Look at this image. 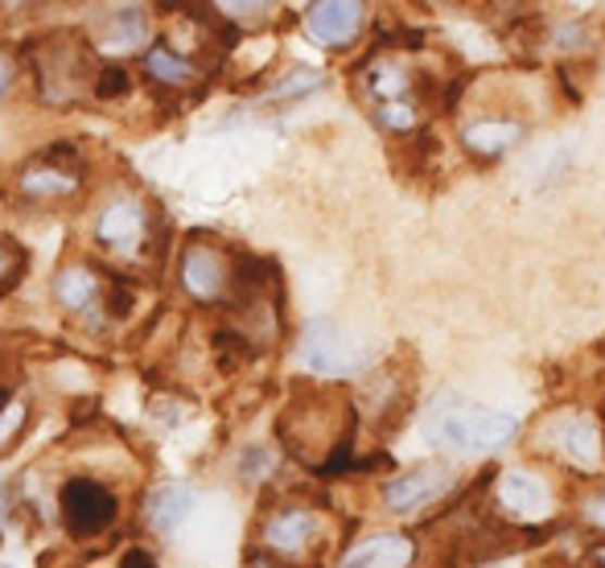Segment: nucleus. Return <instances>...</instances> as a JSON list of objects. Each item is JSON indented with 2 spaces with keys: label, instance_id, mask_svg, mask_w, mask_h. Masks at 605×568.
Wrapping results in <instances>:
<instances>
[{
  "label": "nucleus",
  "instance_id": "nucleus-11",
  "mask_svg": "<svg viewBox=\"0 0 605 568\" xmlns=\"http://www.w3.org/2000/svg\"><path fill=\"white\" fill-rule=\"evenodd\" d=\"M499 503L515 515H544L547 507V490L531 478V474H519L511 470L503 474V482H499Z\"/></svg>",
  "mask_w": 605,
  "mask_h": 568
},
{
  "label": "nucleus",
  "instance_id": "nucleus-16",
  "mask_svg": "<svg viewBox=\"0 0 605 568\" xmlns=\"http://www.w3.org/2000/svg\"><path fill=\"white\" fill-rule=\"evenodd\" d=\"M556 437H560V450H565L572 462L589 466V462L597 457V432H593V425L581 420V416H568V420H560V425H556Z\"/></svg>",
  "mask_w": 605,
  "mask_h": 568
},
{
  "label": "nucleus",
  "instance_id": "nucleus-6",
  "mask_svg": "<svg viewBox=\"0 0 605 568\" xmlns=\"http://www.w3.org/2000/svg\"><path fill=\"white\" fill-rule=\"evenodd\" d=\"M453 482H457V478H453V470H445V466H416V470L391 478L388 490H383V498H388V507L395 510V515H412V510H420L425 503H437Z\"/></svg>",
  "mask_w": 605,
  "mask_h": 568
},
{
  "label": "nucleus",
  "instance_id": "nucleus-20",
  "mask_svg": "<svg viewBox=\"0 0 605 568\" xmlns=\"http://www.w3.org/2000/svg\"><path fill=\"white\" fill-rule=\"evenodd\" d=\"M379 124L383 128H395V132H408L416 116H412L408 103H379Z\"/></svg>",
  "mask_w": 605,
  "mask_h": 568
},
{
  "label": "nucleus",
  "instance_id": "nucleus-2",
  "mask_svg": "<svg viewBox=\"0 0 605 568\" xmlns=\"http://www.w3.org/2000/svg\"><path fill=\"white\" fill-rule=\"evenodd\" d=\"M371 358V346H363V338L338 321H313L301 338V363L326 379H351V375L367 371Z\"/></svg>",
  "mask_w": 605,
  "mask_h": 568
},
{
  "label": "nucleus",
  "instance_id": "nucleus-19",
  "mask_svg": "<svg viewBox=\"0 0 605 568\" xmlns=\"http://www.w3.org/2000/svg\"><path fill=\"white\" fill-rule=\"evenodd\" d=\"M96 96L99 99L128 96V71H119V66H103V71L96 75Z\"/></svg>",
  "mask_w": 605,
  "mask_h": 568
},
{
  "label": "nucleus",
  "instance_id": "nucleus-21",
  "mask_svg": "<svg viewBox=\"0 0 605 568\" xmlns=\"http://www.w3.org/2000/svg\"><path fill=\"white\" fill-rule=\"evenodd\" d=\"M21 268H25V260H21L17 248L13 243H0V289H9L21 276Z\"/></svg>",
  "mask_w": 605,
  "mask_h": 568
},
{
  "label": "nucleus",
  "instance_id": "nucleus-8",
  "mask_svg": "<svg viewBox=\"0 0 605 568\" xmlns=\"http://www.w3.org/2000/svg\"><path fill=\"white\" fill-rule=\"evenodd\" d=\"M358 25H363V4H351V0L313 4L310 17H305L310 38L322 41V46H346V41L358 34Z\"/></svg>",
  "mask_w": 605,
  "mask_h": 568
},
{
  "label": "nucleus",
  "instance_id": "nucleus-25",
  "mask_svg": "<svg viewBox=\"0 0 605 568\" xmlns=\"http://www.w3.org/2000/svg\"><path fill=\"white\" fill-rule=\"evenodd\" d=\"M585 519H589V523H597V528H605V494L589 498V503H585Z\"/></svg>",
  "mask_w": 605,
  "mask_h": 568
},
{
  "label": "nucleus",
  "instance_id": "nucleus-17",
  "mask_svg": "<svg viewBox=\"0 0 605 568\" xmlns=\"http://www.w3.org/2000/svg\"><path fill=\"white\" fill-rule=\"evenodd\" d=\"M116 34H103V50L108 54H133L140 41H144V17L140 13H119Z\"/></svg>",
  "mask_w": 605,
  "mask_h": 568
},
{
  "label": "nucleus",
  "instance_id": "nucleus-24",
  "mask_svg": "<svg viewBox=\"0 0 605 568\" xmlns=\"http://www.w3.org/2000/svg\"><path fill=\"white\" fill-rule=\"evenodd\" d=\"M108 310H112L116 317H124L128 310H133V296H128V289H124L119 280L112 285V289H108Z\"/></svg>",
  "mask_w": 605,
  "mask_h": 568
},
{
  "label": "nucleus",
  "instance_id": "nucleus-22",
  "mask_svg": "<svg viewBox=\"0 0 605 568\" xmlns=\"http://www.w3.org/2000/svg\"><path fill=\"white\" fill-rule=\"evenodd\" d=\"M21 425H25V408H21V404H9V408L0 412V445H9L21 432Z\"/></svg>",
  "mask_w": 605,
  "mask_h": 568
},
{
  "label": "nucleus",
  "instance_id": "nucleus-9",
  "mask_svg": "<svg viewBox=\"0 0 605 568\" xmlns=\"http://www.w3.org/2000/svg\"><path fill=\"white\" fill-rule=\"evenodd\" d=\"M313 535H317V519H313V510L305 507H289L273 515L268 519V528H264V548L268 552H280V556H293L310 544Z\"/></svg>",
  "mask_w": 605,
  "mask_h": 568
},
{
  "label": "nucleus",
  "instance_id": "nucleus-29",
  "mask_svg": "<svg viewBox=\"0 0 605 568\" xmlns=\"http://www.w3.org/2000/svg\"><path fill=\"white\" fill-rule=\"evenodd\" d=\"M0 568H9V565H0Z\"/></svg>",
  "mask_w": 605,
  "mask_h": 568
},
{
  "label": "nucleus",
  "instance_id": "nucleus-5",
  "mask_svg": "<svg viewBox=\"0 0 605 568\" xmlns=\"http://www.w3.org/2000/svg\"><path fill=\"white\" fill-rule=\"evenodd\" d=\"M78 153L71 144H54L46 149L41 161H34L25 174H21V194L25 198H71L83 186L78 181Z\"/></svg>",
  "mask_w": 605,
  "mask_h": 568
},
{
  "label": "nucleus",
  "instance_id": "nucleus-4",
  "mask_svg": "<svg viewBox=\"0 0 605 568\" xmlns=\"http://www.w3.org/2000/svg\"><path fill=\"white\" fill-rule=\"evenodd\" d=\"M96 236L108 252L124 255V260H137L149 243V215H144V202L140 198H112L103 211H99Z\"/></svg>",
  "mask_w": 605,
  "mask_h": 568
},
{
  "label": "nucleus",
  "instance_id": "nucleus-26",
  "mask_svg": "<svg viewBox=\"0 0 605 568\" xmlns=\"http://www.w3.org/2000/svg\"><path fill=\"white\" fill-rule=\"evenodd\" d=\"M119 568H156V565H153V556H149V552L133 548L128 556H124V565H119Z\"/></svg>",
  "mask_w": 605,
  "mask_h": 568
},
{
  "label": "nucleus",
  "instance_id": "nucleus-27",
  "mask_svg": "<svg viewBox=\"0 0 605 568\" xmlns=\"http://www.w3.org/2000/svg\"><path fill=\"white\" fill-rule=\"evenodd\" d=\"M9 83H13V66H9V62L0 59V96L9 91Z\"/></svg>",
  "mask_w": 605,
  "mask_h": 568
},
{
  "label": "nucleus",
  "instance_id": "nucleus-15",
  "mask_svg": "<svg viewBox=\"0 0 605 568\" xmlns=\"http://www.w3.org/2000/svg\"><path fill=\"white\" fill-rule=\"evenodd\" d=\"M144 71H149L156 83H169V87H186V83L194 79V62L181 59L174 46H153V50L144 54Z\"/></svg>",
  "mask_w": 605,
  "mask_h": 568
},
{
  "label": "nucleus",
  "instance_id": "nucleus-23",
  "mask_svg": "<svg viewBox=\"0 0 605 568\" xmlns=\"http://www.w3.org/2000/svg\"><path fill=\"white\" fill-rule=\"evenodd\" d=\"M273 470V457H268V450H248V457H243V478L248 482H255V474Z\"/></svg>",
  "mask_w": 605,
  "mask_h": 568
},
{
  "label": "nucleus",
  "instance_id": "nucleus-28",
  "mask_svg": "<svg viewBox=\"0 0 605 568\" xmlns=\"http://www.w3.org/2000/svg\"><path fill=\"white\" fill-rule=\"evenodd\" d=\"M9 408V392H4V388H0V412Z\"/></svg>",
  "mask_w": 605,
  "mask_h": 568
},
{
  "label": "nucleus",
  "instance_id": "nucleus-18",
  "mask_svg": "<svg viewBox=\"0 0 605 568\" xmlns=\"http://www.w3.org/2000/svg\"><path fill=\"white\" fill-rule=\"evenodd\" d=\"M404 71L400 66H391V62H379V66H371V75H367V91H371L375 99H383V103H391V99L404 96Z\"/></svg>",
  "mask_w": 605,
  "mask_h": 568
},
{
  "label": "nucleus",
  "instance_id": "nucleus-3",
  "mask_svg": "<svg viewBox=\"0 0 605 568\" xmlns=\"http://www.w3.org/2000/svg\"><path fill=\"white\" fill-rule=\"evenodd\" d=\"M62 523L71 535H96V531L116 523V494L96 482V478H71L59 494Z\"/></svg>",
  "mask_w": 605,
  "mask_h": 568
},
{
  "label": "nucleus",
  "instance_id": "nucleus-1",
  "mask_svg": "<svg viewBox=\"0 0 605 568\" xmlns=\"http://www.w3.org/2000/svg\"><path fill=\"white\" fill-rule=\"evenodd\" d=\"M429 441L441 450L457 453H487L494 445H507L519 432V420L511 412H494L482 404H469L457 395H445L437 408L429 412Z\"/></svg>",
  "mask_w": 605,
  "mask_h": 568
},
{
  "label": "nucleus",
  "instance_id": "nucleus-12",
  "mask_svg": "<svg viewBox=\"0 0 605 568\" xmlns=\"http://www.w3.org/2000/svg\"><path fill=\"white\" fill-rule=\"evenodd\" d=\"M54 296H59L62 310H71V314H83V310H91L99 296V276L91 268H62L59 280H54Z\"/></svg>",
  "mask_w": 605,
  "mask_h": 568
},
{
  "label": "nucleus",
  "instance_id": "nucleus-13",
  "mask_svg": "<svg viewBox=\"0 0 605 568\" xmlns=\"http://www.w3.org/2000/svg\"><path fill=\"white\" fill-rule=\"evenodd\" d=\"M194 507V490L186 487V482H169V487H161L153 494V503H149V523L156 531H174L186 515Z\"/></svg>",
  "mask_w": 605,
  "mask_h": 568
},
{
  "label": "nucleus",
  "instance_id": "nucleus-14",
  "mask_svg": "<svg viewBox=\"0 0 605 568\" xmlns=\"http://www.w3.org/2000/svg\"><path fill=\"white\" fill-rule=\"evenodd\" d=\"M519 137H524V124H511V119H482V124H469L466 128V149L482 153V157H499V153H507Z\"/></svg>",
  "mask_w": 605,
  "mask_h": 568
},
{
  "label": "nucleus",
  "instance_id": "nucleus-7",
  "mask_svg": "<svg viewBox=\"0 0 605 568\" xmlns=\"http://www.w3.org/2000/svg\"><path fill=\"white\" fill-rule=\"evenodd\" d=\"M231 285V273H227V260L206 248V243H190L186 255H181V289L194 296V301H218Z\"/></svg>",
  "mask_w": 605,
  "mask_h": 568
},
{
  "label": "nucleus",
  "instance_id": "nucleus-10",
  "mask_svg": "<svg viewBox=\"0 0 605 568\" xmlns=\"http://www.w3.org/2000/svg\"><path fill=\"white\" fill-rule=\"evenodd\" d=\"M412 540L404 535H371L346 552L342 568H408L412 565Z\"/></svg>",
  "mask_w": 605,
  "mask_h": 568
}]
</instances>
